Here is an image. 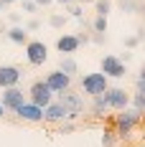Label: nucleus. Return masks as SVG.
<instances>
[{"mask_svg": "<svg viewBox=\"0 0 145 147\" xmlns=\"http://www.w3.org/2000/svg\"><path fill=\"white\" fill-rule=\"evenodd\" d=\"M38 28H41V20H36V18L26 23V30H38Z\"/></svg>", "mask_w": 145, "mask_h": 147, "instance_id": "bb28decb", "label": "nucleus"}, {"mask_svg": "<svg viewBox=\"0 0 145 147\" xmlns=\"http://www.w3.org/2000/svg\"><path fill=\"white\" fill-rule=\"evenodd\" d=\"M110 107H107V99H104V94H97V96H92V114L94 117H104V112H107Z\"/></svg>", "mask_w": 145, "mask_h": 147, "instance_id": "2eb2a0df", "label": "nucleus"}, {"mask_svg": "<svg viewBox=\"0 0 145 147\" xmlns=\"http://www.w3.org/2000/svg\"><path fill=\"white\" fill-rule=\"evenodd\" d=\"M3 8H5V5H3V3H0V10H3Z\"/></svg>", "mask_w": 145, "mask_h": 147, "instance_id": "e433bc0d", "label": "nucleus"}, {"mask_svg": "<svg viewBox=\"0 0 145 147\" xmlns=\"http://www.w3.org/2000/svg\"><path fill=\"white\" fill-rule=\"evenodd\" d=\"M61 134H69V132H74V122H61V129H59Z\"/></svg>", "mask_w": 145, "mask_h": 147, "instance_id": "b1692460", "label": "nucleus"}, {"mask_svg": "<svg viewBox=\"0 0 145 147\" xmlns=\"http://www.w3.org/2000/svg\"><path fill=\"white\" fill-rule=\"evenodd\" d=\"M36 5H48V3H54V0H33Z\"/></svg>", "mask_w": 145, "mask_h": 147, "instance_id": "2f4dec72", "label": "nucleus"}, {"mask_svg": "<svg viewBox=\"0 0 145 147\" xmlns=\"http://www.w3.org/2000/svg\"><path fill=\"white\" fill-rule=\"evenodd\" d=\"M135 86H138V91H143V89H145V74H138V81H135Z\"/></svg>", "mask_w": 145, "mask_h": 147, "instance_id": "cd10ccee", "label": "nucleus"}, {"mask_svg": "<svg viewBox=\"0 0 145 147\" xmlns=\"http://www.w3.org/2000/svg\"><path fill=\"white\" fill-rule=\"evenodd\" d=\"M76 3H82V5H87V3H94V0H76Z\"/></svg>", "mask_w": 145, "mask_h": 147, "instance_id": "f704fd0d", "label": "nucleus"}, {"mask_svg": "<svg viewBox=\"0 0 145 147\" xmlns=\"http://www.w3.org/2000/svg\"><path fill=\"white\" fill-rule=\"evenodd\" d=\"M94 8H97V15L107 18L110 15V0H94Z\"/></svg>", "mask_w": 145, "mask_h": 147, "instance_id": "6ab92c4d", "label": "nucleus"}, {"mask_svg": "<svg viewBox=\"0 0 145 147\" xmlns=\"http://www.w3.org/2000/svg\"><path fill=\"white\" fill-rule=\"evenodd\" d=\"M3 5H10V3H18V0H0Z\"/></svg>", "mask_w": 145, "mask_h": 147, "instance_id": "72a5a7b5", "label": "nucleus"}, {"mask_svg": "<svg viewBox=\"0 0 145 147\" xmlns=\"http://www.w3.org/2000/svg\"><path fill=\"white\" fill-rule=\"evenodd\" d=\"M5 117V109H3V104H0V119Z\"/></svg>", "mask_w": 145, "mask_h": 147, "instance_id": "c9c22d12", "label": "nucleus"}, {"mask_svg": "<svg viewBox=\"0 0 145 147\" xmlns=\"http://www.w3.org/2000/svg\"><path fill=\"white\" fill-rule=\"evenodd\" d=\"M120 10L122 13H143V3L140 0H120Z\"/></svg>", "mask_w": 145, "mask_h": 147, "instance_id": "f3484780", "label": "nucleus"}, {"mask_svg": "<svg viewBox=\"0 0 145 147\" xmlns=\"http://www.w3.org/2000/svg\"><path fill=\"white\" fill-rule=\"evenodd\" d=\"M44 81H46V86L51 89L54 94H59V91H64V89H69V86H71V76L61 74L59 69H56V71H51V74H48V76L44 79Z\"/></svg>", "mask_w": 145, "mask_h": 147, "instance_id": "1a4fd4ad", "label": "nucleus"}, {"mask_svg": "<svg viewBox=\"0 0 145 147\" xmlns=\"http://www.w3.org/2000/svg\"><path fill=\"white\" fill-rule=\"evenodd\" d=\"M15 114L23 119V122H41V119H44V109L36 107V104H31V102H23L15 109Z\"/></svg>", "mask_w": 145, "mask_h": 147, "instance_id": "9d476101", "label": "nucleus"}, {"mask_svg": "<svg viewBox=\"0 0 145 147\" xmlns=\"http://www.w3.org/2000/svg\"><path fill=\"white\" fill-rule=\"evenodd\" d=\"M82 89H84V94H89V96H97V94H104L107 89H110V84H107V76L104 74H84L82 76Z\"/></svg>", "mask_w": 145, "mask_h": 147, "instance_id": "7ed1b4c3", "label": "nucleus"}, {"mask_svg": "<svg viewBox=\"0 0 145 147\" xmlns=\"http://www.w3.org/2000/svg\"><path fill=\"white\" fill-rule=\"evenodd\" d=\"M132 109L143 114V109H145V91H135V94H132Z\"/></svg>", "mask_w": 145, "mask_h": 147, "instance_id": "a211bd4d", "label": "nucleus"}, {"mask_svg": "<svg viewBox=\"0 0 145 147\" xmlns=\"http://www.w3.org/2000/svg\"><path fill=\"white\" fill-rule=\"evenodd\" d=\"M28 94H31V104H36V107H41V109H44L46 104L54 102V91L46 86V81H33L31 89H28Z\"/></svg>", "mask_w": 145, "mask_h": 147, "instance_id": "20e7f679", "label": "nucleus"}, {"mask_svg": "<svg viewBox=\"0 0 145 147\" xmlns=\"http://www.w3.org/2000/svg\"><path fill=\"white\" fill-rule=\"evenodd\" d=\"M5 36H8L13 43H18V46L28 43V30H26V28H20V26H13L10 30H5Z\"/></svg>", "mask_w": 145, "mask_h": 147, "instance_id": "4468645a", "label": "nucleus"}, {"mask_svg": "<svg viewBox=\"0 0 145 147\" xmlns=\"http://www.w3.org/2000/svg\"><path fill=\"white\" fill-rule=\"evenodd\" d=\"M36 8H38V5H36L33 0H23V10H26V13H33Z\"/></svg>", "mask_w": 145, "mask_h": 147, "instance_id": "393cba45", "label": "nucleus"}, {"mask_svg": "<svg viewBox=\"0 0 145 147\" xmlns=\"http://www.w3.org/2000/svg\"><path fill=\"white\" fill-rule=\"evenodd\" d=\"M102 74L104 76H112V79H122L127 74V69H125V63L117 56H104L102 59Z\"/></svg>", "mask_w": 145, "mask_h": 147, "instance_id": "6e6552de", "label": "nucleus"}, {"mask_svg": "<svg viewBox=\"0 0 145 147\" xmlns=\"http://www.w3.org/2000/svg\"><path fill=\"white\" fill-rule=\"evenodd\" d=\"M26 59L31 66H44V61L48 59V48L41 41H28L26 43Z\"/></svg>", "mask_w": 145, "mask_h": 147, "instance_id": "39448f33", "label": "nucleus"}, {"mask_svg": "<svg viewBox=\"0 0 145 147\" xmlns=\"http://www.w3.org/2000/svg\"><path fill=\"white\" fill-rule=\"evenodd\" d=\"M23 102H26V94H23L18 86L3 89V99H0V104H3V109H5V112H15Z\"/></svg>", "mask_w": 145, "mask_h": 147, "instance_id": "0eeeda50", "label": "nucleus"}, {"mask_svg": "<svg viewBox=\"0 0 145 147\" xmlns=\"http://www.w3.org/2000/svg\"><path fill=\"white\" fill-rule=\"evenodd\" d=\"M44 119L46 122H64V119H66V109L59 102H51V104L44 107Z\"/></svg>", "mask_w": 145, "mask_h": 147, "instance_id": "f8f14e48", "label": "nucleus"}, {"mask_svg": "<svg viewBox=\"0 0 145 147\" xmlns=\"http://www.w3.org/2000/svg\"><path fill=\"white\" fill-rule=\"evenodd\" d=\"M56 48L61 51V56H69V53H74L79 48V41H76V36H71V33H64L56 41Z\"/></svg>", "mask_w": 145, "mask_h": 147, "instance_id": "ddd939ff", "label": "nucleus"}, {"mask_svg": "<svg viewBox=\"0 0 145 147\" xmlns=\"http://www.w3.org/2000/svg\"><path fill=\"white\" fill-rule=\"evenodd\" d=\"M20 69L18 66H0V89H10V86H18L20 81Z\"/></svg>", "mask_w": 145, "mask_h": 147, "instance_id": "9b49d317", "label": "nucleus"}, {"mask_svg": "<svg viewBox=\"0 0 145 147\" xmlns=\"http://www.w3.org/2000/svg\"><path fill=\"white\" fill-rule=\"evenodd\" d=\"M8 18H10V23H15V26L20 23V13H10V15H8Z\"/></svg>", "mask_w": 145, "mask_h": 147, "instance_id": "7c9ffc66", "label": "nucleus"}, {"mask_svg": "<svg viewBox=\"0 0 145 147\" xmlns=\"http://www.w3.org/2000/svg\"><path fill=\"white\" fill-rule=\"evenodd\" d=\"M102 147H115V132H110V129L102 132Z\"/></svg>", "mask_w": 145, "mask_h": 147, "instance_id": "4be33fe9", "label": "nucleus"}, {"mask_svg": "<svg viewBox=\"0 0 145 147\" xmlns=\"http://www.w3.org/2000/svg\"><path fill=\"white\" fill-rule=\"evenodd\" d=\"M64 23H66V18L59 15V13H54L51 18H48V26H54V28H64Z\"/></svg>", "mask_w": 145, "mask_h": 147, "instance_id": "5701e85b", "label": "nucleus"}, {"mask_svg": "<svg viewBox=\"0 0 145 147\" xmlns=\"http://www.w3.org/2000/svg\"><path fill=\"white\" fill-rule=\"evenodd\" d=\"M76 41H79V46L89 43V33H87V30H79V33H76Z\"/></svg>", "mask_w": 145, "mask_h": 147, "instance_id": "a878e982", "label": "nucleus"}, {"mask_svg": "<svg viewBox=\"0 0 145 147\" xmlns=\"http://www.w3.org/2000/svg\"><path fill=\"white\" fill-rule=\"evenodd\" d=\"M54 3H61V5H69V3H74V0H54Z\"/></svg>", "mask_w": 145, "mask_h": 147, "instance_id": "473e14b6", "label": "nucleus"}, {"mask_svg": "<svg viewBox=\"0 0 145 147\" xmlns=\"http://www.w3.org/2000/svg\"><path fill=\"white\" fill-rule=\"evenodd\" d=\"M92 28H94V33H107V18L97 15V18H94V23H92Z\"/></svg>", "mask_w": 145, "mask_h": 147, "instance_id": "412c9836", "label": "nucleus"}, {"mask_svg": "<svg viewBox=\"0 0 145 147\" xmlns=\"http://www.w3.org/2000/svg\"><path fill=\"white\" fill-rule=\"evenodd\" d=\"M64 8H66V10H69L76 20H79V18H84V8H82L79 3H69V5H64Z\"/></svg>", "mask_w": 145, "mask_h": 147, "instance_id": "aec40b11", "label": "nucleus"}, {"mask_svg": "<svg viewBox=\"0 0 145 147\" xmlns=\"http://www.w3.org/2000/svg\"><path fill=\"white\" fill-rule=\"evenodd\" d=\"M138 122H140V112H135L130 107L120 109V114H117V119H115V137L127 140L132 134V129L138 127Z\"/></svg>", "mask_w": 145, "mask_h": 147, "instance_id": "f257e3e1", "label": "nucleus"}, {"mask_svg": "<svg viewBox=\"0 0 145 147\" xmlns=\"http://www.w3.org/2000/svg\"><path fill=\"white\" fill-rule=\"evenodd\" d=\"M104 99H107V107L110 109H125V107H130V94L125 91V89H120V86H112V89H107L104 91Z\"/></svg>", "mask_w": 145, "mask_h": 147, "instance_id": "423d86ee", "label": "nucleus"}, {"mask_svg": "<svg viewBox=\"0 0 145 147\" xmlns=\"http://www.w3.org/2000/svg\"><path fill=\"white\" fill-rule=\"evenodd\" d=\"M76 61L71 59V56H61V61H59V71L66 74V76H71V74H76Z\"/></svg>", "mask_w": 145, "mask_h": 147, "instance_id": "dca6fc26", "label": "nucleus"}, {"mask_svg": "<svg viewBox=\"0 0 145 147\" xmlns=\"http://www.w3.org/2000/svg\"><path fill=\"white\" fill-rule=\"evenodd\" d=\"M138 43H140V41H138V36H130V38H125V46H127V48H135Z\"/></svg>", "mask_w": 145, "mask_h": 147, "instance_id": "c85d7f7f", "label": "nucleus"}, {"mask_svg": "<svg viewBox=\"0 0 145 147\" xmlns=\"http://www.w3.org/2000/svg\"><path fill=\"white\" fill-rule=\"evenodd\" d=\"M89 41H94V43H104V33H94V36H89Z\"/></svg>", "mask_w": 145, "mask_h": 147, "instance_id": "c756f323", "label": "nucleus"}, {"mask_svg": "<svg viewBox=\"0 0 145 147\" xmlns=\"http://www.w3.org/2000/svg\"><path fill=\"white\" fill-rule=\"evenodd\" d=\"M64 109H66V119H76L82 112H84V102H82V96L71 91V86L64 89V91H59V99H56Z\"/></svg>", "mask_w": 145, "mask_h": 147, "instance_id": "f03ea898", "label": "nucleus"}]
</instances>
